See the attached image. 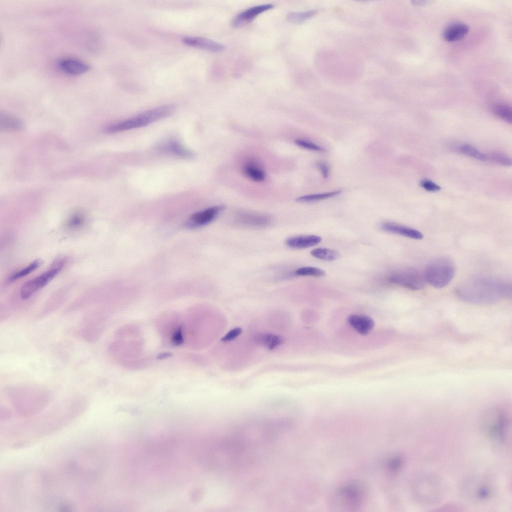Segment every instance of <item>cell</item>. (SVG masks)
<instances>
[{
  "label": "cell",
  "mask_w": 512,
  "mask_h": 512,
  "mask_svg": "<svg viewBox=\"0 0 512 512\" xmlns=\"http://www.w3.org/2000/svg\"><path fill=\"white\" fill-rule=\"evenodd\" d=\"M487 156V160L502 166H509L512 165L511 158L506 154L498 152H491Z\"/></svg>",
  "instance_id": "29"
},
{
  "label": "cell",
  "mask_w": 512,
  "mask_h": 512,
  "mask_svg": "<svg viewBox=\"0 0 512 512\" xmlns=\"http://www.w3.org/2000/svg\"><path fill=\"white\" fill-rule=\"evenodd\" d=\"M368 488L361 481L352 480L343 484L334 492L332 504L342 511H352L360 508L368 496Z\"/></svg>",
  "instance_id": "3"
},
{
  "label": "cell",
  "mask_w": 512,
  "mask_h": 512,
  "mask_svg": "<svg viewBox=\"0 0 512 512\" xmlns=\"http://www.w3.org/2000/svg\"><path fill=\"white\" fill-rule=\"evenodd\" d=\"M390 280L396 284L412 290H418L426 285L424 274L414 268L399 270L392 274Z\"/></svg>",
  "instance_id": "8"
},
{
  "label": "cell",
  "mask_w": 512,
  "mask_h": 512,
  "mask_svg": "<svg viewBox=\"0 0 512 512\" xmlns=\"http://www.w3.org/2000/svg\"><path fill=\"white\" fill-rule=\"evenodd\" d=\"M66 262V258H60L52 264L48 270L25 283L20 290L22 298L28 299L44 288L60 272Z\"/></svg>",
  "instance_id": "6"
},
{
  "label": "cell",
  "mask_w": 512,
  "mask_h": 512,
  "mask_svg": "<svg viewBox=\"0 0 512 512\" xmlns=\"http://www.w3.org/2000/svg\"><path fill=\"white\" fill-rule=\"evenodd\" d=\"M295 142L298 146L306 149L320 152H324L326 151L324 148L306 140H296Z\"/></svg>",
  "instance_id": "33"
},
{
  "label": "cell",
  "mask_w": 512,
  "mask_h": 512,
  "mask_svg": "<svg viewBox=\"0 0 512 512\" xmlns=\"http://www.w3.org/2000/svg\"><path fill=\"white\" fill-rule=\"evenodd\" d=\"M341 193L342 191L339 190L320 194H310L299 197L296 200L298 202H312L328 199Z\"/></svg>",
  "instance_id": "24"
},
{
  "label": "cell",
  "mask_w": 512,
  "mask_h": 512,
  "mask_svg": "<svg viewBox=\"0 0 512 512\" xmlns=\"http://www.w3.org/2000/svg\"><path fill=\"white\" fill-rule=\"evenodd\" d=\"M404 464V458L401 456H396L389 461L388 468L391 472H397L403 467Z\"/></svg>",
  "instance_id": "32"
},
{
  "label": "cell",
  "mask_w": 512,
  "mask_h": 512,
  "mask_svg": "<svg viewBox=\"0 0 512 512\" xmlns=\"http://www.w3.org/2000/svg\"><path fill=\"white\" fill-rule=\"evenodd\" d=\"M318 167L322 172L324 178H326L329 176V167L324 162H319L318 164Z\"/></svg>",
  "instance_id": "36"
},
{
  "label": "cell",
  "mask_w": 512,
  "mask_h": 512,
  "mask_svg": "<svg viewBox=\"0 0 512 512\" xmlns=\"http://www.w3.org/2000/svg\"><path fill=\"white\" fill-rule=\"evenodd\" d=\"M0 126L2 130L10 131L20 130L23 128V124L18 118L6 113L0 114Z\"/></svg>",
  "instance_id": "20"
},
{
  "label": "cell",
  "mask_w": 512,
  "mask_h": 512,
  "mask_svg": "<svg viewBox=\"0 0 512 512\" xmlns=\"http://www.w3.org/2000/svg\"><path fill=\"white\" fill-rule=\"evenodd\" d=\"M380 227L385 232L414 240H420L424 238L423 234L418 230L394 223L382 222Z\"/></svg>",
  "instance_id": "16"
},
{
  "label": "cell",
  "mask_w": 512,
  "mask_h": 512,
  "mask_svg": "<svg viewBox=\"0 0 512 512\" xmlns=\"http://www.w3.org/2000/svg\"><path fill=\"white\" fill-rule=\"evenodd\" d=\"M42 264V262L40 260H36L34 261L24 268L12 275L8 279V282H12L26 276L38 269Z\"/></svg>",
  "instance_id": "27"
},
{
  "label": "cell",
  "mask_w": 512,
  "mask_h": 512,
  "mask_svg": "<svg viewBox=\"0 0 512 512\" xmlns=\"http://www.w3.org/2000/svg\"><path fill=\"white\" fill-rule=\"evenodd\" d=\"M322 240L320 237L316 235L300 236L288 238L286 244L291 248L304 249L316 246Z\"/></svg>",
  "instance_id": "17"
},
{
  "label": "cell",
  "mask_w": 512,
  "mask_h": 512,
  "mask_svg": "<svg viewBox=\"0 0 512 512\" xmlns=\"http://www.w3.org/2000/svg\"><path fill=\"white\" fill-rule=\"evenodd\" d=\"M244 172L248 178L256 182H262L266 178V174L262 170L252 164L245 167Z\"/></svg>",
  "instance_id": "28"
},
{
  "label": "cell",
  "mask_w": 512,
  "mask_h": 512,
  "mask_svg": "<svg viewBox=\"0 0 512 512\" xmlns=\"http://www.w3.org/2000/svg\"><path fill=\"white\" fill-rule=\"evenodd\" d=\"M414 490L416 496L418 500L430 504L438 500L440 494L441 484L436 476H425L418 480Z\"/></svg>",
  "instance_id": "7"
},
{
  "label": "cell",
  "mask_w": 512,
  "mask_h": 512,
  "mask_svg": "<svg viewBox=\"0 0 512 512\" xmlns=\"http://www.w3.org/2000/svg\"><path fill=\"white\" fill-rule=\"evenodd\" d=\"M274 5L270 4L258 5L250 8L238 14L233 20L232 24L240 28L252 22L259 14L273 8Z\"/></svg>",
  "instance_id": "12"
},
{
  "label": "cell",
  "mask_w": 512,
  "mask_h": 512,
  "mask_svg": "<svg viewBox=\"0 0 512 512\" xmlns=\"http://www.w3.org/2000/svg\"><path fill=\"white\" fill-rule=\"evenodd\" d=\"M158 150L160 153L183 158H193L194 154L186 148L178 140L172 139L160 144Z\"/></svg>",
  "instance_id": "13"
},
{
  "label": "cell",
  "mask_w": 512,
  "mask_h": 512,
  "mask_svg": "<svg viewBox=\"0 0 512 512\" xmlns=\"http://www.w3.org/2000/svg\"><path fill=\"white\" fill-rule=\"evenodd\" d=\"M311 254L318 259L326 261L335 260L340 257V254L338 251L326 248L314 250L311 252Z\"/></svg>",
  "instance_id": "22"
},
{
  "label": "cell",
  "mask_w": 512,
  "mask_h": 512,
  "mask_svg": "<svg viewBox=\"0 0 512 512\" xmlns=\"http://www.w3.org/2000/svg\"><path fill=\"white\" fill-rule=\"evenodd\" d=\"M494 114L505 122L511 124L512 122V111L511 108L505 104H498L494 108Z\"/></svg>",
  "instance_id": "30"
},
{
  "label": "cell",
  "mask_w": 512,
  "mask_h": 512,
  "mask_svg": "<svg viewBox=\"0 0 512 512\" xmlns=\"http://www.w3.org/2000/svg\"><path fill=\"white\" fill-rule=\"evenodd\" d=\"M510 424L507 415L499 408L488 410L482 418V426L484 434L489 438L498 442H504L506 440Z\"/></svg>",
  "instance_id": "4"
},
{
  "label": "cell",
  "mask_w": 512,
  "mask_h": 512,
  "mask_svg": "<svg viewBox=\"0 0 512 512\" xmlns=\"http://www.w3.org/2000/svg\"><path fill=\"white\" fill-rule=\"evenodd\" d=\"M466 484L468 485L464 487L470 496L479 502H484L489 500L493 496L494 488L492 485L486 481L477 480L470 482Z\"/></svg>",
  "instance_id": "10"
},
{
  "label": "cell",
  "mask_w": 512,
  "mask_h": 512,
  "mask_svg": "<svg viewBox=\"0 0 512 512\" xmlns=\"http://www.w3.org/2000/svg\"><path fill=\"white\" fill-rule=\"evenodd\" d=\"M469 27L462 23L456 22L448 26L443 32V37L448 42H455L462 39L468 32Z\"/></svg>",
  "instance_id": "19"
},
{
  "label": "cell",
  "mask_w": 512,
  "mask_h": 512,
  "mask_svg": "<svg viewBox=\"0 0 512 512\" xmlns=\"http://www.w3.org/2000/svg\"><path fill=\"white\" fill-rule=\"evenodd\" d=\"M58 68L64 74L72 76L82 75L90 70V66L80 59L66 57L60 58L57 64Z\"/></svg>",
  "instance_id": "9"
},
{
  "label": "cell",
  "mask_w": 512,
  "mask_h": 512,
  "mask_svg": "<svg viewBox=\"0 0 512 512\" xmlns=\"http://www.w3.org/2000/svg\"><path fill=\"white\" fill-rule=\"evenodd\" d=\"M182 42L188 46L211 52H220L225 50L223 44L204 38L186 37Z\"/></svg>",
  "instance_id": "14"
},
{
  "label": "cell",
  "mask_w": 512,
  "mask_h": 512,
  "mask_svg": "<svg viewBox=\"0 0 512 512\" xmlns=\"http://www.w3.org/2000/svg\"><path fill=\"white\" fill-rule=\"evenodd\" d=\"M296 274L302 276L322 277L326 275V272L324 270L317 268L307 266L298 268L296 272Z\"/></svg>",
  "instance_id": "31"
},
{
  "label": "cell",
  "mask_w": 512,
  "mask_h": 512,
  "mask_svg": "<svg viewBox=\"0 0 512 512\" xmlns=\"http://www.w3.org/2000/svg\"><path fill=\"white\" fill-rule=\"evenodd\" d=\"M224 209V206H218L208 208L194 214L187 223L190 228H200L212 222Z\"/></svg>",
  "instance_id": "11"
},
{
  "label": "cell",
  "mask_w": 512,
  "mask_h": 512,
  "mask_svg": "<svg viewBox=\"0 0 512 512\" xmlns=\"http://www.w3.org/2000/svg\"><path fill=\"white\" fill-rule=\"evenodd\" d=\"M175 109L174 106L171 104L160 106L126 120L110 124L104 128V131L105 133L112 134L146 126L170 116L174 112Z\"/></svg>",
  "instance_id": "2"
},
{
  "label": "cell",
  "mask_w": 512,
  "mask_h": 512,
  "mask_svg": "<svg viewBox=\"0 0 512 512\" xmlns=\"http://www.w3.org/2000/svg\"><path fill=\"white\" fill-rule=\"evenodd\" d=\"M86 216L82 212L72 214L66 220L64 226L68 230H76L82 228L86 222Z\"/></svg>",
  "instance_id": "21"
},
{
  "label": "cell",
  "mask_w": 512,
  "mask_h": 512,
  "mask_svg": "<svg viewBox=\"0 0 512 512\" xmlns=\"http://www.w3.org/2000/svg\"><path fill=\"white\" fill-rule=\"evenodd\" d=\"M458 150L462 154L476 160L482 162L488 160L486 154L470 144H461L458 146Z\"/></svg>",
  "instance_id": "23"
},
{
  "label": "cell",
  "mask_w": 512,
  "mask_h": 512,
  "mask_svg": "<svg viewBox=\"0 0 512 512\" xmlns=\"http://www.w3.org/2000/svg\"><path fill=\"white\" fill-rule=\"evenodd\" d=\"M420 186L424 190L428 192H437L441 189L438 185L428 180H424L421 181Z\"/></svg>",
  "instance_id": "34"
},
{
  "label": "cell",
  "mask_w": 512,
  "mask_h": 512,
  "mask_svg": "<svg viewBox=\"0 0 512 512\" xmlns=\"http://www.w3.org/2000/svg\"><path fill=\"white\" fill-rule=\"evenodd\" d=\"M350 325L360 334H368L374 328V322L370 318L360 315H352L348 318Z\"/></svg>",
  "instance_id": "18"
},
{
  "label": "cell",
  "mask_w": 512,
  "mask_h": 512,
  "mask_svg": "<svg viewBox=\"0 0 512 512\" xmlns=\"http://www.w3.org/2000/svg\"><path fill=\"white\" fill-rule=\"evenodd\" d=\"M457 296L466 302L480 305L497 303L510 296L512 285L498 278L480 276L461 284L456 290Z\"/></svg>",
  "instance_id": "1"
},
{
  "label": "cell",
  "mask_w": 512,
  "mask_h": 512,
  "mask_svg": "<svg viewBox=\"0 0 512 512\" xmlns=\"http://www.w3.org/2000/svg\"><path fill=\"white\" fill-rule=\"evenodd\" d=\"M455 272V266L451 260L440 258L428 265L424 274L426 282L430 285L436 288H442L450 283Z\"/></svg>",
  "instance_id": "5"
},
{
  "label": "cell",
  "mask_w": 512,
  "mask_h": 512,
  "mask_svg": "<svg viewBox=\"0 0 512 512\" xmlns=\"http://www.w3.org/2000/svg\"><path fill=\"white\" fill-rule=\"evenodd\" d=\"M242 328H234L224 336L222 338V340L225 342H230L236 339L242 334Z\"/></svg>",
  "instance_id": "35"
},
{
  "label": "cell",
  "mask_w": 512,
  "mask_h": 512,
  "mask_svg": "<svg viewBox=\"0 0 512 512\" xmlns=\"http://www.w3.org/2000/svg\"><path fill=\"white\" fill-rule=\"evenodd\" d=\"M317 10H311L302 12H292L288 16L289 22L294 24H300L312 18L318 13Z\"/></svg>",
  "instance_id": "26"
},
{
  "label": "cell",
  "mask_w": 512,
  "mask_h": 512,
  "mask_svg": "<svg viewBox=\"0 0 512 512\" xmlns=\"http://www.w3.org/2000/svg\"><path fill=\"white\" fill-rule=\"evenodd\" d=\"M237 222L240 225L254 228H264L272 222L271 218L266 215L244 212L237 216Z\"/></svg>",
  "instance_id": "15"
},
{
  "label": "cell",
  "mask_w": 512,
  "mask_h": 512,
  "mask_svg": "<svg viewBox=\"0 0 512 512\" xmlns=\"http://www.w3.org/2000/svg\"><path fill=\"white\" fill-rule=\"evenodd\" d=\"M258 342L270 350H273L280 346L284 340L281 337L272 334H266L258 338Z\"/></svg>",
  "instance_id": "25"
}]
</instances>
